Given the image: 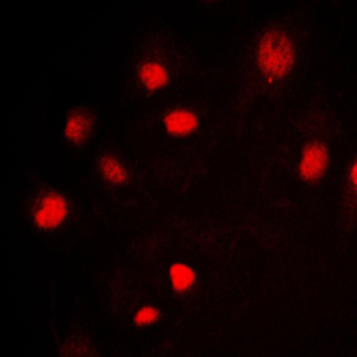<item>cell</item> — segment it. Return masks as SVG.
<instances>
[{
	"label": "cell",
	"mask_w": 357,
	"mask_h": 357,
	"mask_svg": "<svg viewBox=\"0 0 357 357\" xmlns=\"http://www.w3.org/2000/svg\"><path fill=\"white\" fill-rule=\"evenodd\" d=\"M161 318V311L155 305H143L132 318L134 327H149V325L158 324Z\"/></svg>",
	"instance_id": "9c48e42d"
},
{
	"label": "cell",
	"mask_w": 357,
	"mask_h": 357,
	"mask_svg": "<svg viewBox=\"0 0 357 357\" xmlns=\"http://www.w3.org/2000/svg\"><path fill=\"white\" fill-rule=\"evenodd\" d=\"M296 61V50L291 38L279 29H270L257 45V65L266 81H282L288 77Z\"/></svg>",
	"instance_id": "6da1fadb"
},
{
	"label": "cell",
	"mask_w": 357,
	"mask_h": 357,
	"mask_svg": "<svg viewBox=\"0 0 357 357\" xmlns=\"http://www.w3.org/2000/svg\"><path fill=\"white\" fill-rule=\"evenodd\" d=\"M165 129L174 138H184L199 129V116L190 109H172L162 118Z\"/></svg>",
	"instance_id": "277c9868"
},
{
	"label": "cell",
	"mask_w": 357,
	"mask_h": 357,
	"mask_svg": "<svg viewBox=\"0 0 357 357\" xmlns=\"http://www.w3.org/2000/svg\"><path fill=\"white\" fill-rule=\"evenodd\" d=\"M170 282L175 293H188L197 284V273L184 263H174L170 266Z\"/></svg>",
	"instance_id": "ba28073f"
},
{
	"label": "cell",
	"mask_w": 357,
	"mask_h": 357,
	"mask_svg": "<svg viewBox=\"0 0 357 357\" xmlns=\"http://www.w3.org/2000/svg\"><path fill=\"white\" fill-rule=\"evenodd\" d=\"M89 132H91V118H89V114L81 113V111L70 114L65 123V138L70 143H75V145L82 143L88 138Z\"/></svg>",
	"instance_id": "8992f818"
},
{
	"label": "cell",
	"mask_w": 357,
	"mask_h": 357,
	"mask_svg": "<svg viewBox=\"0 0 357 357\" xmlns=\"http://www.w3.org/2000/svg\"><path fill=\"white\" fill-rule=\"evenodd\" d=\"M356 172H357V167L356 162H352V167H350V184H352V190H356V184H357V177H356Z\"/></svg>",
	"instance_id": "30bf717a"
},
{
	"label": "cell",
	"mask_w": 357,
	"mask_h": 357,
	"mask_svg": "<svg viewBox=\"0 0 357 357\" xmlns=\"http://www.w3.org/2000/svg\"><path fill=\"white\" fill-rule=\"evenodd\" d=\"M68 200L56 191H50L41 197L40 204L34 209L33 222L40 231H54L63 225V222L68 218Z\"/></svg>",
	"instance_id": "7a4b0ae2"
},
{
	"label": "cell",
	"mask_w": 357,
	"mask_h": 357,
	"mask_svg": "<svg viewBox=\"0 0 357 357\" xmlns=\"http://www.w3.org/2000/svg\"><path fill=\"white\" fill-rule=\"evenodd\" d=\"M329 149L320 142H312L304 146L301 165H298V174L307 183H317L324 177L329 167Z\"/></svg>",
	"instance_id": "3957f363"
},
{
	"label": "cell",
	"mask_w": 357,
	"mask_h": 357,
	"mask_svg": "<svg viewBox=\"0 0 357 357\" xmlns=\"http://www.w3.org/2000/svg\"><path fill=\"white\" fill-rule=\"evenodd\" d=\"M138 79L149 93H154V91H159V89L167 88L170 84L168 70L159 61L142 63L138 68Z\"/></svg>",
	"instance_id": "5b68a950"
},
{
	"label": "cell",
	"mask_w": 357,
	"mask_h": 357,
	"mask_svg": "<svg viewBox=\"0 0 357 357\" xmlns=\"http://www.w3.org/2000/svg\"><path fill=\"white\" fill-rule=\"evenodd\" d=\"M98 168L102 172V177L111 186H120L127 181V170L122 165V161H118L114 155H100L98 159Z\"/></svg>",
	"instance_id": "52a82bcc"
}]
</instances>
